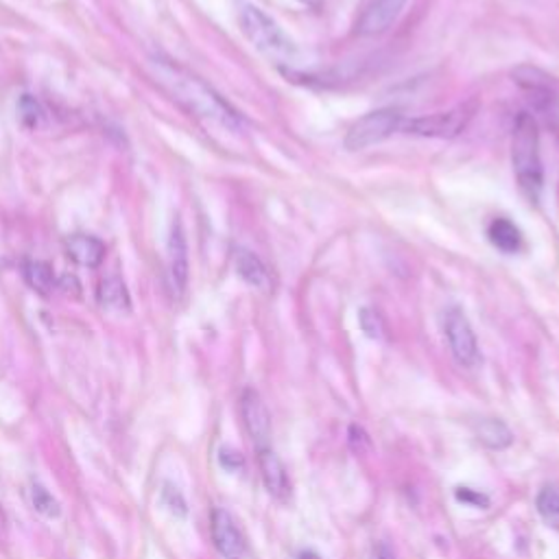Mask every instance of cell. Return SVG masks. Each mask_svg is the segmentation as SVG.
Instances as JSON below:
<instances>
[{
  "label": "cell",
  "instance_id": "1",
  "mask_svg": "<svg viewBox=\"0 0 559 559\" xmlns=\"http://www.w3.org/2000/svg\"><path fill=\"white\" fill-rule=\"evenodd\" d=\"M149 68L155 84L186 112H191L198 118L211 120L215 125H221L226 129H241V114L217 90H213L202 77H198L189 68H183L166 58H153L149 62Z\"/></svg>",
  "mask_w": 559,
  "mask_h": 559
},
{
  "label": "cell",
  "instance_id": "2",
  "mask_svg": "<svg viewBox=\"0 0 559 559\" xmlns=\"http://www.w3.org/2000/svg\"><path fill=\"white\" fill-rule=\"evenodd\" d=\"M511 164L522 195L537 204L544 186V168L539 155V131L537 123L529 112L518 114L511 136Z\"/></svg>",
  "mask_w": 559,
  "mask_h": 559
},
{
  "label": "cell",
  "instance_id": "3",
  "mask_svg": "<svg viewBox=\"0 0 559 559\" xmlns=\"http://www.w3.org/2000/svg\"><path fill=\"white\" fill-rule=\"evenodd\" d=\"M239 25L243 36L254 45V49L274 64H291L297 55L293 40L282 31V27L267 16L256 5H241Z\"/></svg>",
  "mask_w": 559,
  "mask_h": 559
},
{
  "label": "cell",
  "instance_id": "4",
  "mask_svg": "<svg viewBox=\"0 0 559 559\" xmlns=\"http://www.w3.org/2000/svg\"><path fill=\"white\" fill-rule=\"evenodd\" d=\"M405 118L407 116L398 107H383V110H374V112L360 116L347 129L345 149L360 151V149L385 142L394 134H401Z\"/></svg>",
  "mask_w": 559,
  "mask_h": 559
},
{
  "label": "cell",
  "instance_id": "5",
  "mask_svg": "<svg viewBox=\"0 0 559 559\" xmlns=\"http://www.w3.org/2000/svg\"><path fill=\"white\" fill-rule=\"evenodd\" d=\"M477 110H479V103L472 99L448 112H435L429 116L405 118L401 134L420 136V138H455L461 131H466V127L474 118Z\"/></svg>",
  "mask_w": 559,
  "mask_h": 559
},
{
  "label": "cell",
  "instance_id": "6",
  "mask_svg": "<svg viewBox=\"0 0 559 559\" xmlns=\"http://www.w3.org/2000/svg\"><path fill=\"white\" fill-rule=\"evenodd\" d=\"M444 334L455 360L463 367L479 363V341L474 328L459 306H450L444 315Z\"/></svg>",
  "mask_w": 559,
  "mask_h": 559
},
{
  "label": "cell",
  "instance_id": "7",
  "mask_svg": "<svg viewBox=\"0 0 559 559\" xmlns=\"http://www.w3.org/2000/svg\"><path fill=\"white\" fill-rule=\"evenodd\" d=\"M407 3L409 0H371L358 16L354 34L358 38H377L388 34L405 12Z\"/></svg>",
  "mask_w": 559,
  "mask_h": 559
},
{
  "label": "cell",
  "instance_id": "8",
  "mask_svg": "<svg viewBox=\"0 0 559 559\" xmlns=\"http://www.w3.org/2000/svg\"><path fill=\"white\" fill-rule=\"evenodd\" d=\"M166 265H168V289L175 297H181L189 287V243L181 228V221L175 219L170 226L168 243H166Z\"/></svg>",
  "mask_w": 559,
  "mask_h": 559
},
{
  "label": "cell",
  "instance_id": "9",
  "mask_svg": "<svg viewBox=\"0 0 559 559\" xmlns=\"http://www.w3.org/2000/svg\"><path fill=\"white\" fill-rule=\"evenodd\" d=\"M211 531L224 559H247V542L230 511L217 507L211 518Z\"/></svg>",
  "mask_w": 559,
  "mask_h": 559
},
{
  "label": "cell",
  "instance_id": "10",
  "mask_svg": "<svg viewBox=\"0 0 559 559\" xmlns=\"http://www.w3.org/2000/svg\"><path fill=\"white\" fill-rule=\"evenodd\" d=\"M241 416L256 450L269 448L271 442V416L256 390H245L241 396Z\"/></svg>",
  "mask_w": 559,
  "mask_h": 559
},
{
  "label": "cell",
  "instance_id": "11",
  "mask_svg": "<svg viewBox=\"0 0 559 559\" xmlns=\"http://www.w3.org/2000/svg\"><path fill=\"white\" fill-rule=\"evenodd\" d=\"M258 466H261V477H263L267 492L276 500L287 503L291 498V481H289L282 459L274 453L271 446L258 450Z\"/></svg>",
  "mask_w": 559,
  "mask_h": 559
},
{
  "label": "cell",
  "instance_id": "12",
  "mask_svg": "<svg viewBox=\"0 0 559 559\" xmlns=\"http://www.w3.org/2000/svg\"><path fill=\"white\" fill-rule=\"evenodd\" d=\"M234 267H237V274L241 276V280L247 282L252 289H258L265 293L271 291L274 278H271L267 265L254 252L239 247L234 252Z\"/></svg>",
  "mask_w": 559,
  "mask_h": 559
},
{
  "label": "cell",
  "instance_id": "13",
  "mask_svg": "<svg viewBox=\"0 0 559 559\" xmlns=\"http://www.w3.org/2000/svg\"><path fill=\"white\" fill-rule=\"evenodd\" d=\"M66 254L81 267L97 269L105 258V245L90 234H73L66 239Z\"/></svg>",
  "mask_w": 559,
  "mask_h": 559
},
{
  "label": "cell",
  "instance_id": "14",
  "mask_svg": "<svg viewBox=\"0 0 559 559\" xmlns=\"http://www.w3.org/2000/svg\"><path fill=\"white\" fill-rule=\"evenodd\" d=\"M474 435L490 450H505L513 444V433L503 420H496V418L479 420L474 424Z\"/></svg>",
  "mask_w": 559,
  "mask_h": 559
},
{
  "label": "cell",
  "instance_id": "15",
  "mask_svg": "<svg viewBox=\"0 0 559 559\" xmlns=\"http://www.w3.org/2000/svg\"><path fill=\"white\" fill-rule=\"evenodd\" d=\"M490 243L500 250L503 254H518L522 250V232L516 224L505 217H498L487 228Z\"/></svg>",
  "mask_w": 559,
  "mask_h": 559
},
{
  "label": "cell",
  "instance_id": "16",
  "mask_svg": "<svg viewBox=\"0 0 559 559\" xmlns=\"http://www.w3.org/2000/svg\"><path fill=\"white\" fill-rule=\"evenodd\" d=\"M97 300L105 310H112V313H127L131 308L129 291L118 276H110L105 280H101Z\"/></svg>",
  "mask_w": 559,
  "mask_h": 559
},
{
  "label": "cell",
  "instance_id": "17",
  "mask_svg": "<svg viewBox=\"0 0 559 559\" xmlns=\"http://www.w3.org/2000/svg\"><path fill=\"white\" fill-rule=\"evenodd\" d=\"M25 280L40 295H51L58 289V280H55L53 269L47 263H40V261H29L25 265Z\"/></svg>",
  "mask_w": 559,
  "mask_h": 559
},
{
  "label": "cell",
  "instance_id": "18",
  "mask_svg": "<svg viewBox=\"0 0 559 559\" xmlns=\"http://www.w3.org/2000/svg\"><path fill=\"white\" fill-rule=\"evenodd\" d=\"M535 507H537V513L542 516V520L559 531V490L557 487H544L539 494H537V500H535Z\"/></svg>",
  "mask_w": 559,
  "mask_h": 559
},
{
  "label": "cell",
  "instance_id": "19",
  "mask_svg": "<svg viewBox=\"0 0 559 559\" xmlns=\"http://www.w3.org/2000/svg\"><path fill=\"white\" fill-rule=\"evenodd\" d=\"M358 326L365 332V336H369V339L381 341L385 336V321L377 308L363 306L358 310Z\"/></svg>",
  "mask_w": 559,
  "mask_h": 559
},
{
  "label": "cell",
  "instance_id": "20",
  "mask_svg": "<svg viewBox=\"0 0 559 559\" xmlns=\"http://www.w3.org/2000/svg\"><path fill=\"white\" fill-rule=\"evenodd\" d=\"M31 503H34V509L47 518H60V513H62L58 498L40 483L31 485Z\"/></svg>",
  "mask_w": 559,
  "mask_h": 559
},
{
  "label": "cell",
  "instance_id": "21",
  "mask_svg": "<svg viewBox=\"0 0 559 559\" xmlns=\"http://www.w3.org/2000/svg\"><path fill=\"white\" fill-rule=\"evenodd\" d=\"M347 444L352 448L354 455H369L371 453V437L367 435V431L360 424H352L347 429Z\"/></svg>",
  "mask_w": 559,
  "mask_h": 559
},
{
  "label": "cell",
  "instance_id": "22",
  "mask_svg": "<svg viewBox=\"0 0 559 559\" xmlns=\"http://www.w3.org/2000/svg\"><path fill=\"white\" fill-rule=\"evenodd\" d=\"M162 503L175 516H186V513H189V507H186V500H183L181 492L177 487H173L170 483H166L164 490H162Z\"/></svg>",
  "mask_w": 559,
  "mask_h": 559
},
{
  "label": "cell",
  "instance_id": "23",
  "mask_svg": "<svg viewBox=\"0 0 559 559\" xmlns=\"http://www.w3.org/2000/svg\"><path fill=\"white\" fill-rule=\"evenodd\" d=\"M42 114L45 112H42V107H40V103L36 99L23 97V101H21V118L25 120V125L38 127L40 120H42Z\"/></svg>",
  "mask_w": 559,
  "mask_h": 559
},
{
  "label": "cell",
  "instance_id": "24",
  "mask_svg": "<svg viewBox=\"0 0 559 559\" xmlns=\"http://www.w3.org/2000/svg\"><path fill=\"white\" fill-rule=\"evenodd\" d=\"M457 500L468 505V507H474V509H487L490 507V498L477 490H470V487H457L455 492Z\"/></svg>",
  "mask_w": 559,
  "mask_h": 559
},
{
  "label": "cell",
  "instance_id": "25",
  "mask_svg": "<svg viewBox=\"0 0 559 559\" xmlns=\"http://www.w3.org/2000/svg\"><path fill=\"white\" fill-rule=\"evenodd\" d=\"M219 463L228 470V472H237V470H243L245 466V459L239 450L234 448H221L219 450Z\"/></svg>",
  "mask_w": 559,
  "mask_h": 559
},
{
  "label": "cell",
  "instance_id": "26",
  "mask_svg": "<svg viewBox=\"0 0 559 559\" xmlns=\"http://www.w3.org/2000/svg\"><path fill=\"white\" fill-rule=\"evenodd\" d=\"M377 559H394V550L385 542H381L377 546Z\"/></svg>",
  "mask_w": 559,
  "mask_h": 559
},
{
  "label": "cell",
  "instance_id": "27",
  "mask_svg": "<svg viewBox=\"0 0 559 559\" xmlns=\"http://www.w3.org/2000/svg\"><path fill=\"white\" fill-rule=\"evenodd\" d=\"M297 559H321L315 550H302L300 555H297Z\"/></svg>",
  "mask_w": 559,
  "mask_h": 559
},
{
  "label": "cell",
  "instance_id": "28",
  "mask_svg": "<svg viewBox=\"0 0 559 559\" xmlns=\"http://www.w3.org/2000/svg\"><path fill=\"white\" fill-rule=\"evenodd\" d=\"M300 3L310 8V10H319L321 8V0H300Z\"/></svg>",
  "mask_w": 559,
  "mask_h": 559
},
{
  "label": "cell",
  "instance_id": "29",
  "mask_svg": "<svg viewBox=\"0 0 559 559\" xmlns=\"http://www.w3.org/2000/svg\"><path fill=\"white\" fill-rule=\"evenodd\" d=\"M5 524H8V516H5V509L0 507V529H5Z\"/></svg>",
  "mask_w": 559,
  "mask_h": 559
}]
</instances>
